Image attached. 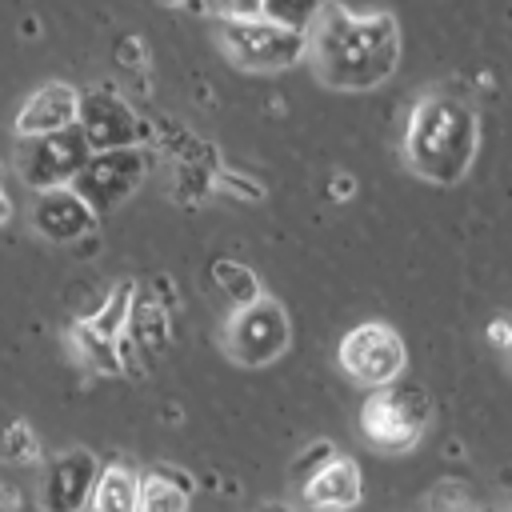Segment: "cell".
<instances>
[{"label":"cell","mask_w":512,"mask_h":512,"mask_svg":"<svg viewBox=\"0 0 512 512\" xmlns=\"http://www.w3.org/2000/svg\"><path fill=\"white\" fill-rule=\"evenodd\" d=\"M400 52L404 36L392 12H352L344 4H324L308 28V60L336 92L380 88L400 68Z\"/></svg>","instance_id":"1"},{"label":"cell","mask_w":512,"mask_h":512,"mask_svg":"<svg viewBox=\"0 0 512 512\" xmlns=\"http://www.w3.org/2000/svg\"><path fill=\"white\" fill-rule=\"evenodd\" d=\"M480 148V120L464 96L424 92L404 124V164L440 188H452L468 176Z\"/></svg>","instance_id":"2"},{"label":"cell","mask_w":512,"mask_h":512,"mask_svg":"<svg viewBox=\"0 0 512 512\" xmlns=\"http://www.w3.org/2000/svg\"><path fill=\"white\" fill-rule=\"evenodd\" d=\"M428 424H432V400L420 388H404V384L368 392L360 404V416H356L360 436L384 456L412 452L424 440Z\"/></svg>","instance_id":"3"},{"label":"cell","mask_w":512,"mask_h":512,"mask_svg":"<svg viewBox=\"0 0 512 512\" xmlns=\"http://www.w3.org/2000/svg\"><path fill=\"white\" fill-rule=\"evenodd\" d=\"M216 40L244 72H284L308 56V32L284 28L268 16H224L216 20Z\"/></svg>","instance_id":"4"},{"label":"cell","mask_w":512,"mask_h":512,"mask_svg":"<svg viewBox=\"0 0 512 512\" xmlns=\"http://www.w3.org/2000/svg\"><path fill=\"white\" fill-rule=\"evenodd\" d=\"M336 364L352 384H364L368 392H376V388H388L404 376L408 344L388 320H364L340 336Z\"/></svg>","instance_id":"5"},{"label":"cell","mask_w":512,"mask_h":512,"mask_svg":"<svg viewBox=\"0 0 512 512\" xmlns=\"http://www.w3.org/2000/svg\"><path fill=\"white\" fill-rule=\"evenodd\" d=\"M292 344V320L276 296H260L256 304L232 308L224 324V352L240 368H264L280 360Z\"/></svg>","instance_id":"6"},{"label":"cell","mask_w":512,"mask_h":512,"mask_svg":"<svg viewBox=\"0 0 512 512\" xmlns=\"http://www.w3.org/2000/svg\"><path fill=\"white\" fill-rule=\"evenodd\" d=\"M88 144L80 136V128H64V132H52V136H32V140H16V176L36 188V192H48V188H68L80 168L88 164Z\"/></svg>","instance_id":"7"},{"label":"cell","mask_w":512,"mask_h":512,"mask_svg":"<svg viewBox=\"0 0 512 512\" xmlns=\"http://www.w3.org/2000/svg\"><path fill=\"white\" fill-rule=\"evenodd\" d=\"M148 176V156L144 148H116V152H92L80 176L68 184L96 216L120 208Z\"/></svg>","instance_id":"8"},{"label":"cell","mask_w":512,"mask_h":512,"mask_svg":"<svg viewBox=\"0 0 512 512\" xmlns=\"http://www.w3.org/2000/svg\"><path fill=\"white\" fill-rule=\"evenodd\" d=\"M76 128L88 144V152H116V148H140L152 128L144 116L132 112V104H124L116 92L92 88L80 92V112H76Z\"/></svg>","instance_id":"9"},{"label":"cell","mask_w":512,"mask_h":512,"mask_svg":"<svg viewBox=\"0 0 512 512\" xmlns=\"http://www.w3.org/2000/svg\"><path fill=\"white\" fill-rule=\"evenodd\" d=\"M100 476V460L92 448H64L44 464L40 508L44 512H84L92 504V488Z\"/></svg>","instance_id":"10"},{"label":"cell","mask_w":512,"mask_h":512,"mask_svg":"<svg viewBox=\"0 0 512 512\" xmlns=\"http://www.w3.org/2000/svg\"><path fill=\"white\" fill-rule=\"evenodd\" d=\"M76 112H80V92L72 84H40L20 108H16V120H12V132L16 140H32V136H52V132H64V128H76Z\"/></svg>","instance_id":"11"},{"label":"cell","mask_w":512,"mask_h":512,"mask_svg":"<svg viewBox=\"0 0 512 512\" xmlns=\"http://www.w3.org/2000/svg\"><path fill=\"white\" fill-rule=\"evenodd\" d=\"M32 228L52 244H72L96 232V212L72 188H48L32 200Z\"/></svg>","instance_id":"12"},{"label":"cell","mask_w":512,"mask_h":512,"mask_svg":"<svg viewBox=\"0 0 512 512\" xmlns=\"http://www.w3.org/2000/svg\"><path fill=\"white\" fill-rule=\"evenodd\" d=\"M300 500L308 512H352L364 500V476L352 456H332L320 472L300 484Z\"/></svg>","instance_id":"13"},{"label":"cell","mask_w":512,"mask_h":512,"mask_svg":"<svg viewBox=\"0 0 512 512\" xmlns=\"http://www.w3.org/2000/svg\"><path fill=\"white\" fill-rule=\"evenodd\" d=\"M140 496V472L128 464H100L96 488H92V512H136Z\"/></svg>","instance_id":"14"},{"label":"cell","mask_w":512,"mask_h":512,"mask_svg":"<svg viewBox=\"0 0 512 512\" xmlns=\"http://www.w3.org/2000/svg\"><path fill=\"white\" fill-rule=\"evenodd\" d=\"M136 512H188V484H176L168 472H140Z\"/></svg>","instance_id":"15"},{"label":"cell","mask_w":512,"mask_h":512,"mask_svg":"<svg viewBox=\"0 0 512 512\" xmlns=\"http://www.w3.org/2000/svg\"><path fill=\"white\" fill-rule=\"evenodd\" d=\"M212 280L224 288V296H228V304H232V308L256 304V300L264 296L260 276H256L248 264H240V260H216V264H212Z\"/></svg>","instance_id":"16"},{"label":"cell","mask_w":512,"mask_h":512,"mask_svg":"<svg viewBox=\"0 0 512 512\" xmlns=\"http://www.w3.org/2000/svg\"><path fill=\"white\" fill-rule=\"evenodd\" d=\"M0 460H4V464H16V468L44 464V448H40L32 424H24V420H8V424L0 428Z\"/></svg>","instance_id":"17"},{"label":"cell","mask_w":512,"mask_h":512,"mask_svg":"<svg viewBox=\"0 0 512 512\" xmlns=\"http://www.w3.org/2000/svg\"><path fill=\"white\" fill-rule=\"evenodd\" d=\"M320 12H324V0H264L260 4V16H268L284 28H296V32H308Z\"/></svg>","instance_id":"18"},{"label":"cell","mask_w":512,"mask_h":512,"mask_svg":"<svg viewBox=\"0 0 512 512\" xmlns=\"http://www.w3.org/2000/svg\"><path fill=\"white\" fill-rule=\"evenodd\" d=\"M332 456H336V448H332L328 440H316V444H308V452H304V456L292 464V484L300 488V484H304L312 472H320V468H324Z\"/></svg>","instance_id":"19"},{"label":"cell","mask_w":512,"mask_h":512,"mask_svg":"<svg viewBox=\"0 0 512 512\" xmlns=\"http://www.w3.org/2000/svg\"><path fill=\"white\" fill-rule=\"evenodd\" d=\"M264 0H208V8L224 20V16H260Z\"/></svg>","instance_id":"20"},{"label":"cell","mask_w":512,"mask_h":512,"mask_svg":"<svg viewBox=\"0 0 512 512\" xmlns=\"http://www.w3.org/2000/svg\"><path fill=\"white\" fill-rule=\"evenodd\" d=\"M484 336H488V344H496L500 352H508V356H512V320H508V316H496V320L488 324V332H484Z\"/></svg>","instance_id":"21"},{"label":"cell","mask_w":512,"mask_h":512,"mask_svg":"<svg viewBox=\"0 0 512 512\" xmlns=\"http://www.w3.org/2000/svg\"><path fill=\"white\" fill-rule=\"evenodd\" d=\"M220 184H228V188H240L236 196H244V200H260V196H264V188H260V184H252V180H236L232 172H224V176H220Z\"/></svg>","instance_id":"22"},{"label":"cell","mask_w":512,"mask_h":512,"mask_svg":"<svg viewBox=\"0 0 512 512\" xmlns=\"http://www.w3.org/2000/svg\"><path fill=\"white\" fill-rule=\"evenodd\" d=\"M12 220V196L4 192V176H0V224H8Z\"/></svg>","instance_id":"23"},{"label":"cell","mask_w":512,"mask_h":512,"mask_svg":"<svg viewBox=\"0 0 512 512\" xmlns=\"http://www.w3.org/2000/svg\"><path fill=\"white\" fill-rule=\"evenodd\" d=\"M252 512H296L292 504H284V500H264V504H256Z\"/></svg>","instance_id":"24"},{"label":"cell","mask_w":512,"mask_h":512,"mask_svg":"<svg viewBox=\"0 0 512 512\" xmlns=\"http://www.w3.org/2000/svg\"><path fill=\"white\" fill-rule=\"evenodd\" d=\"M0 512H12V504H8V496L0 492Z\"/></svg>","instance_id":"25"}]
</instances>
